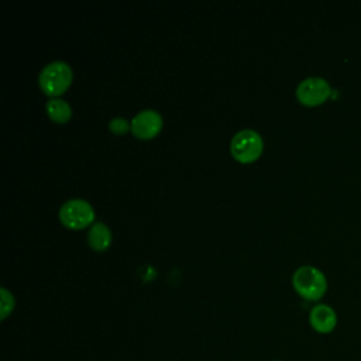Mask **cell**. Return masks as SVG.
I'll return each instance as SVG.
<instances>
[{
  "label": "cell",
  "mask_w": 361,
  "mask_h": 361,
  "mask_svg": "<svg viewBox=\"0 0 361 361\" xmlns=\"http://www.w3.org/2000/svg\"><path fill=\"white\" fill-rule=\"evenodd\" d=\"M264 142L261 135L250 128L238 131L233 140H231V154L233 157L243 164H250L254 162L259 155L262 154Z\"/></svg>",
  "instance_id": "3957f363"
},
{
  "label": "cell",
  "mask_w": 361,
  "mask_h": 361,
  "mask_svg": "<svg viewBox=\"0 0 361 361\" xmlns=\"http://www.w3.org/2000/svg\"><path fill=\"white\" fill-rule=\"evenodd\" d=\"M59 219L65 227L80 230L93 223L94 210L90 203L83 199H71L61 206Z\"/></svg>",
  "instance_id": "277c9868"
},
{
  "label": "cell",
  "mask_w": 361,
  "mask_h": 361,
  "mask_svg": "<svg viewBox=\"0 0 361 361\" xmlns=\"http://www.w3.org/2000/svg\"><path fill=\"white\" fill-rule=\"evenodd\" d=\"M0 296H1V310H0V319L4 320L14 309V298L13 295L6 289H0Z\"/></svg>",
  "instance_id": "30bf717a"
},
{
  "label": "cell",
  "mask_w": 361,
  "mask_h": 361,
  "mask_svg": "<svg viewBox=\"0 0 361 361\" xmlns=\"http://www.w3.org/2000/svg\"><path fill=\"white\" fill-rule=\"evenodd\" d=\"M331 89L322 78H307L296 87V97L305 106H319L327 100Z\"/></svg>",
  "instance_id": "5b68a950"
},
{
  "label": "cell",
  "mask_w": 361,
  "mask_h": 361,
  "mask_svg": "<svg viewBox=\"0 0 361 361\" xmlns=\"http://www.w3.org/2000/svg\"><path fill=\"white\" fill-rule=\"evenodd\" d=\"M295 290L306 300H319L327 289V281L322 271L314 267L305 265L295 271L292 276Z\"/></svg>",
  "instance_id": "7a4b0ae2"
},
{
  "label": "cell",
  "mask_w": 361,
  "mask_h": 361,
  "mask_svg": "<svg viewBox=\"0 0 361 361\" xmlns=\"http://www.w3.org/2000/svg\"><path fill=\"white\" fill-rule=\"evenodd\" d=\"M309 322L313 330L320 334H327L334 330L337 324L336 312L327 305H316L309 314Z\"/></svg>",
  "instance_id": "52a82bcc"
},
{
  "label": "cell",
  "mask_w": 361,
  "mask_h": 361,
  "mask_svg": "<svg viewBox=\"0 0 361 361\" xmlns=\"http://www.w3.org/2000/svg\"><path fill=\"white\" fill-rule=\"evenodd\" d=\"M72 69L66 62L54 61L42 68L38 76V83L42 92L54 99L62 94L69 87V85L72 83Z\"/></svg>",
  "instance_id": "6da1fadb"
},
{
  "label": "cell",
  "mask_w": 361,
  "mask_h": 361,
  "mask_svg": "<svg viewBox=\"0 0 361 361\" xmlns=\"http://www.w3.org/2000/svg\"><path fill=\"white\" fill-rule=\"evenodd\" d=\"M109 128H110L111 133H114L117 135H121V134H126L128 130H131V123H128L123 117H114V118L110 120Z\"/></svg>",
  "instance_id": "8fae6325"
},
{
  "label": "cell",
  "mask_w": 361,
  "mask_h": 361,
  "mask_svg": "<svg viewBox=\"0 0 361 361\" xmlns=\"http://www.w3.org/2000/svg\"><path fill=\"white\" fill-rule=\"evenodd\" d=\"M162 117L155 110H142L137 113L131 120V131L137 138L149 140L154 138L162 128Z\"/></svg>",
  "instance_id": "8992f818"
},
{
  "label": "cell",
  "mask_w": 361,
  "mask_h": 361,
  "mask_svg": "<svg viewBox=\"0 0 361 361\" xmlns=\"http://www.w3.org/2000/svg\"><path fill=\"white\" fill-rule=\"evenodd\" d=\"M110 243H111L110 228L102 221L93 223L87 233V244L90 245V248L96 251H104L106 248H109Z\"/></svg>",
  "instance_id": "ba28073f"
},
{
  "label": "cell",
  "mask_w": 361,
  "mask_h": 361,
  "mask_svg": "<svg viewBox=\"0 0 361 361\" xmlns=\"http://www.w3.org/2000/svg\"><path fill=\"white\" fill-rule=\"evenodd\" d=\"M45 109H47V113H48L49 118L54 120L55 123H59V124L66 123L72 117V109L68 104V102H65L62 99H58V97H54V99L48 100Z\"/></svg>",
  "instance_id": "9c48e42d"
},
{
  "label": "cell",
  "mask_w": 361,
  "mask_h": 361,
  "mask_svg": "<svg viewBox=\"0 0 361 361\" xmlns=\"http://www.w3.org/2000/svg\"><path fill=\"white\" fill-rule=\"evenodd\" d=\"M274 361H282V360H274Z\"/></svg>",
  "instance_id": "7c38bea8"
}]
</instances>
